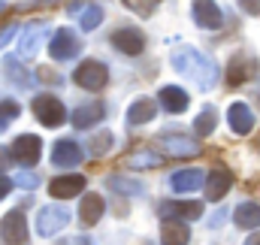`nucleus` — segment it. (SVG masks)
<instances>
[{"label":"nucleus","mask_w":260,"mask_h":245,"mask_svg":"<svg viewBox=\"0 0 260 245\" xmlns=\"http://www.w3.org/2000/svg\"><path fill=\"white\" fill-rule=\"evenodd\" d=\"M173 67H176L182 76L194 79L197 88H203V91H212L215 82H218V76H221L218 64L212 61L206 52L194 49V46H182V49H176V52H173Z\"/></svg>","instance_id":"1"},{"label":"nucleus","mask_w":260,"mask_h":245,"mask_svg":"<svg viewBox=\"0 0 260 245\" xmlns=\"http://www.w3.org/2000/svg\"><path fill=\"white\" fill-rule=\"evenodd\" d=\"M73 82L79 85V88H85V91H100V88H106V82H109V70H106V64L103 61H82L76 67V73H73Z\"/></svg>","instance_id":"2"},{"label":"nucleus","mask_w":260,"mask_h":245,"mask_svg":"<svg viewBox=\"0 0 260 245\" xmlns=\"http://www.w3.org/2000/svg\"><path fill=\"white\" fill-rule=\"evenodd\" d=\"M34 115H37V121L46 124V127H61V124L67 121L64 103H61L55 94H40V97H34Z\"/></svg>","instance_id":"3"},{"label":"nucleus","mask_w":260,"mask_h":245,"mask_svg":"<svg viewBox=\"0 0 260 245\" xmlns=\"http://www.w3.org/2000/svg\"><path fill=\"white\" fill-rule=\"evenodd\" d=\"M40 155H43V139L34 136V133H21V136H15V142L9 145V158H12L15 164H21V167H34V164L40 161Z\"/></svg>","instance_id":"4"},{"label":"nucleus","mask_w":260,"mask_h":245,"mask_svg":"<svg viewBox=\"0 0 260 245\" xmlns=\"http://www.w3.org/2000/svg\"><path fill=\"white\" fill-rule=\"evenodd\" d=\"M67 224H70V209L58 206V203L43 206L40 215H37V233L40 236H55L58 230H64Z\"/></svg>","instance_id":"5"},{"label":"nucleus","mask_w":260,"mask_h":245,"mask_svg":"<svg viewBox=\"0 0 260 245\" xmlns=\"http://www.w3.org/2000/svg\"><path fill=\"white\" fill-rule=\"evenodd\" d=\"M157 145L170 158H197V155H203V145L197 139H191V136H182V133H160Z\"/></svg>","instance_id":"6"},{"label":"nucleus","mask_w":260,"mask_h":245,"mask_svg":"<svg viewBox=\"0 0 260 245\" xmlns=\"http://www.w3.org/2000/svg\"><path fill=\"white\" fill-rule=\"evenodd\" d=\"M0 239L6 245H24L27 242V221L21 209H12L0 218Z\"/></svg>","instance_id":"7"},{"label":"nucleus","mask_w":260,"mask_h":245,"mask_svg":"<svg viewBox=\"0 0 260 245\" xmlns=\"http://www.w3.org/2000/svg\"><path fill=\"white\" fill-rule=\"evenodd\" d=\"M79 52H82L79 37H76L70 27H58L55 37H52V43H49V55H52L55 61H70V58H76Z\"/></svg>","instance_id":"8"},{"label":"nucleus","mask_w":260,"mask_h":245,"mask_svg":"<svg viewBox=\"0 0 260 245\" xmlns=\"http://www.w3.org/2000/svg\"><path fill=\"white\" fill-rule=\"evenodd\" d=\"M112 46H115L118 52L130 55V58H136V55L145 52V37H142V30H136V27H118V30L112 34Z\"/></svg>","instance_id":"9"},{"label":"nucleus","mask_w":260,"mask_h":245,"mask_svg":"<svg viewBox=\"0 0 260 245\" xmlns=\"http://www.w3.org/2000/svg\"><path fill=\"white\" fill-rule=\"evenodd\" d=\"M82 158H85V151H82V145H79V142H73V139H58V142H55V148H52V164H55V167H61V170L79 167V164H82Z\"/></svg>","instance_id":"10"},{"label":"nucleus","mask_w":260,"mask_h":245,"mask_svg":"<svg viewBox=\"0 0 260 245\" xmlns=\"http://www.w3.org/2000/svg\"><path fill=\"white\" fill-rule=\"evenodd\" d=\"M254 73H257V61H254L251 55L239 52V55H233V61L227 67V82H230V85H242V82H248Z\"/></svg>","instance_id":"11"},{"label":"nucleus","mask_w":260,"mask_h":245,"mask_svg":"<svg viewBox=\"0 0 260 245\" xmlns=\"http://www.w3.org/2000/svg\"><path fill=\"white\" fill-rule=\"evenodd\" d=\"M194 21L203 30H218L221 27V9L215 0H194Z\"/></svg>","instance_id":"12"},{"label":"nucleus","mask_w":260,"mask_h":245,"mask_svg":"<svg viewBox=\"0 0 260 245\" xmlns=\"http://www.w3.org/2000/svg\"><path fill=\"white\" fill-rule=\"evenodd\" d=\"M85 191V176L73 173V176H58L49 182V194L58 197V200H70V197H79Z\"/></svg>","instance_id":"13"},{"label":"nucleus","mask_w":260,"mask_h":245,"mask_svg":"<svg viewBox=\"0 0 260 245\" xmlns=\"http://www.w3.org/2000/svg\"><path fill=\"white\" fill-rule=\"evenodd\" d=\"M103 115H106L103 103H100V100H91V103H85V106L73 109L70 121H73V127H79V130H88V127H94V124L103 121Z\"/></svg>","instance_id":"14"},{"label":"nucleus","mask_w":260,"mask_h":245,"mask_svg":"<svg viewBox=\"0 0 260 245\" xmlns=\"http://www.w3.org/2000/svg\"><path fill=\"white\" fill-rule=\"evenodd\" d=\"M230 185H233V173L224 170V167H215V170L206 176V197H209L212 203H218V200H224V194L230 191Z\"/></svg>","instance_id":"15"},{"label":"nucleus","mask_w":260,"mask_h":245,"mask_svg":"<svg viewBox=\"0 0 260 245\" xmlns=\"http://www.w3.org/2000/svg\"><path fill=\"white\" fill-rule=\"evenodd\" d=\"M43 40H46V24H43V21L27 24L24 34H21V43H18V55H21V58H34V55L40 52V43H43Z\"/></svg>","instance_id":"16"},{"label":"nucleus","mask_w":260,"mask_h":245,"mask_svg":"<svg viewBox=\"0 0 260 245\" xmlns=\"http://www.w3.org/2000/svg\"><path fill=\"white\" fill-rule=\"evenodd\" d=\"M227 121H230V130L236 136H248L254 130V115H251V109L245 103H233L227 109Z\"/></svg>","instance_id":"17"},{"label":"nucleus","mask_w":260,"mask_h":245,"mask_svg":"<svg viewBox=\"0 0 260 245\" xmlns=\"http://www.w3.org/2000/svg\"><path fill=\"white\" fill-rule=\"evenodd\" d=\"M188 239H191V227L185 221H173V218L160 221V245H188Z\"/></svg>","instance_id":"18"},{"label":"nucleus","mask_w":260,"mask_h":245,"mask_svg":"<svg viewBox=\"0 0 260 245\" xmlns=\"http://www.w3.org/2000/svg\"><path fill=\"white\" fill-rule=\"evenodd\" d=\"M157 100H160V106L170 112V115H182L185 109H188V94L182 91V88H176V85H164L160 88V94H157Z\"/></svg>","instance_id":"19"},{"label":"nucleus","mask_w":260,"mask_h":245,"mask_svg":"<svg viewBox=\"0 0 260 245\" xmlns=\"http://www.w3.org/2000/svg\"><path fill=\"white\" fill-rule=\"evenodd\" d=\"M103 212H106L103 197H97V194H85V197H82V206H79V221H82L85 227H94V224L103 218Z\"/></svg>","instance_id":"20"},{"label":"nucleus","mask_w":260,"mask_h":245,"mask_svg":"<svg viewBox=\"0 0 260 245\" xmlns=\"http://www.w3.org/2000/svg\"><path fill=\"white\" fill-rule=\"evenodd\" d=\"M160 215L164 218H173V221H182V218H200L203 215V206L200 203H179V200H167L160 206Z\"/></svg>","instance_id":"21"},{"label":"nucleus","mask_w":260,"mask_h":245,"mask_svg":"<svg viewBox=\"0 0 260 245\" xmlns=\"http://www.w3.org/2000/svg\"><path fill=\"white\" fill-rule=\"evenodd\" d=\"M170 185H173V191H179V194H191L200 185H206V173H203V170H176L173 179H170Z\"/></svg>","instance_id":"22"},{"label":"nucleus","mask_w":260,"mask_h":245,"mask_svg":"<svg viewBox=\"0 0 260 245\" xmlns=\"http://www.w3.org/2000/svg\"><path fill=\"white\" fill-rule=\"evenodd\" d=\"M154 112H157V103L151 100V97H139V100H133L127 109V124L130 127H139V124L151 121L154 118Z\"/></svg>","instance_id":"23"},{"label":"nucleus","mask_w":260,"mask_h":245,"mask_svg":"<svg viewBox=\"0 0 260 245\" xmlns=\"http://www.w3.org/2000/svg\"><path fill=\"white\" fill-rule=\"evenodd\" d=\"M233 218H236V227H242V230H257L260 227V206L257 203H242V206H236Z\"/></svg>","instance_id":"24"},{"label":"nucleus","mask_w":260,"mask_h":245,"mask_svg":"<svg viewBox=\"0 0 260 245\" xmlns=\"http://www.w3.org/2000/svg\"><path fill=\"white\" fill-rule=\"evenodd\" d=\"M124 167L130 170H151V167H160V155L148 151V148H136L124 158Z\"/></svg>","instance_id":"25"},{"label":"nucleus","mask_w":260,"mask_h":245,"mask_svg":"<svg viewBox=\"0 0 260 245\" xmlns=\"http://www.w3.org/2000/svg\"><path fill=\"white\" fill-rule=\"evenodd\" d=\"M215 124H218V112H215V106H206V109L194 118L197 136H209V133L215 130Z\"/></svg>","instance_id":"26"},{"label":"nucleus","mask_w":260,"mask_h":245,"mask_svg":"<svg viewBox=\"0 0 260 245\" xmlns=\"http://www.w3.org/2000/svg\"><path fill=\"white\" fill-rule=\"evenodd\" d=\"M106 185H109L112 191L124 194V197H139V194H142V182H133V179H124V176H109Z\"/></svg>","instance_id":"27"},{"label":"nucleus","mask_w":260,"mask_h":245,"mask_svg":"<svg viewBox=\"0 0 260 245\" xmlns=\"http://www.w3.org/2000/svg\"><path fill=\"white\" fill-rule=\"evenodd\" d=\"M100 21H103V9H100L97 3H88V9H85L82 18H79V27H82V30H94Z\"/></svg>","instance_id":"28"},{"label":"nucleus","mask_w":260,"mask_h":245,"mask_svg":"<svg viewBox=\"0 0 260 245\" xmlns=\"http://www.w3.org/2000/svg\"><path fill=\"white\" fill-rule=\"evenodd\" d=\"M109 148H112V133H109V130H100V133L91 139V145H88L91 158H103Z\"/></svg>","instance_id":"29"},{"label":"nucleus","mask_w":260,"mask_h":245,"mask_svg":"<svg viewBox=\"0 0 260 245\" xmlns=\"http://www.w3.org/2000/svg\"><path fill=\"white\" fill-rule=\"evenodd\" d=\"M124 6H127L130 12H136V15H142V18H148L157 6H160V0H121Z\"/></svg>","instance_id":"30"},{"label":"nucleus","mask_w":260,"mask_h":245,"mask_svg":"<svg viewBox=\"0 0 260 245\" xmlns=\"http://www.w3.org/2000/svg\"><path fill=\"white\" fill-rule=\"evenodd\" d=\"M18 112H21V109H18V103H15V100H0V130L12 121Z\"/></svg>","instance_id":"31"},{"label":"nucleus","mask_w":260,"mask_h":245,"mask_svg":"<svg viewBox=\"0 0 260 245\" xmlns=\"http://www.w3.org/2000/svg\"><path fill=\"white\" fill-rule=\"evenodd\" d=\"M6 73H12V82H18L21 88H27V85L34 82V79H27V73H24V70H18V64H15V61H6Z\"/></svg>","instance_id":"32"},{"label":"nucleus","mask_w":260,"mask_h":245,"mask_svg":"<svg viewBox=\"0 0 260 245\" xmlns=\"http://www.w3.org/2000/svg\"><path fill=\"white\" fill-rule=\"evenodd\" d=\"M15 185H18V188H27V191H30V188H37V185H40V176H30V173H18Z\"/></svg>","instance_id":"33"},{"label":"nucleus","mask_w":260,"mask_h":245,"mask_svg":"<svg viewBox=\"0 0 260 245\" xmlns=\"http://www.w3.org/2000/svg\"><path fill=\"white\" fill-rule=\"evenodd\" d=\"M15 30H18V24H12V21H9V24H3V30H0V49L15 37Z\"/></svg>","instance_id":"34"},{"label":"nucleus","mask_w":260,"mask_h":245,"mask_svg":"<svg viewBox=\"0 0 260 245\" xmlns=\"http://www.w3.org/2000/svg\"><path fill=\"white\" fill-rule=\"evenodd\" d=\"M9 188H12V182H9V179H6V176L0 173V200H3L6 194H9Z\"/></svg>","instance_id":"35"},{"label":"nucleus","mask_w":260,"mask_h":245,"mask_svg":"<svg viewBox=\"0 0 260 245\" xmlns=\"http://www.w3.org/2000/svg\"><path fill=\"white\" fill-rule=\"evenodd\" d=\"M242 6H245L251 15H257V12H260V3H257V0H242Z\"/></svg>","instance_id":"36"},{"label":"nucleus","mask_w":260,"mask_h":245,"mask_svg":"<svg viewBox=\"0 0 260 245\" xmlns=\"http://www.w3.org/2000/svg\"><path fill=\"white\" fill-rule=\"evenodd\" d=\"M61 245H94L88 236H76V239H67V242H61Z\"/></svg>","instance_id":"37"},{"label":"nucleus","mask_w":260,"mask_h":245,"mask_svg":"<svg viewBox=\"0 0 260 245\" xmlns=\"http://www.w3.org/2000/svg\"><path fill=\"white\" fill-rule=\"evenodd\" d=\"M245 245H260V233H251V236L245 239Z\"/></svg>","instance_id":"38"},{"label":"nucleus","mask_w":260,"mask_h":245,"mask_svg":"<svg viewBox=\"0 0 260 245\" xmlns=\"http://www.w3.org/2000/svg\"><path fill=\"white\" fill-rule=\"evenodd\" d=\"M0 12H3V3H0Z\"/></svg>","instance_id":"39"}]
</instances>
